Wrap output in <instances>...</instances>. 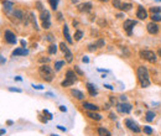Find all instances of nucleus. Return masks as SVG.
Here are the masks:
<instances>
[{"label":"nucleus","instance_id":"603ef678","mask_svg":"<svg viewBox=\"0 0 161 136\" xmlns=\"http://www.w3.org/2000/svg\"><path fill=\"white\" fill-rule=\"evenodd\" d=\"M15 79L19 81V82H21V81H22V78H21V77H15Z\"/></svg>","mask_w":161,"mask_h":136},{"label":"nucleus","instance_id":"423d86ee","mask_svg":"<svg viewBox=\"0 0 161 136\" xmlns=\"http://www.w3.org/2000/svg\"><path fill=\"white\" fill-rule=\"evenodd\" d=\"M4 37H5V41L9 43V45H15L16 43V36H15V34H13L10 30H5L4 32Z\"/></svg>","mask_w":161,"mask_h":136},{"label":"nucleus","instance_id":"0eeeda50","mask_svg":"<svg viewBox=\"0 0 161 136\" xmlns=\"http://www.w3.org/2000/svg\"><path fill=\"white\" fill-rule=\"evenodd\" d=\"M135 25H136V21H135V20H125V21H124L123 27H124V30L127 31L128 35H131V31H133Z\"/></svg>","mask_w":161,"mask_h":136},{"label":"nucleus","instance_id":"3c124183","mask_svg":"<svg viewBox=\"0 0 161 136\" xmlns=\"http://www.w3.org/2000/svg\"><path fill=\"white\" fill-rule=\"evenodd\" d=\"M120 99H122V102H125L127 100V97L125 95H120Z\"/></svg>","mask_w":161,"mask_h":136},{"label":"nucleus","instance_id":"c03bdc74","mask_svg":"<svg viewBox=\"0 0 161 136\" xmlns=\"http://www.w3.org/2000/svg\"><path fill=\"white\" fill-rule=\"evenodd\" d=\"M20 43H21L22 48H25V47H26V41H25V40H21V41H20Z\"/></svg>","mask_w":161,"mask_h":136},{"label":"nucleus","instance_id":"ea45409f","mask_svg":"<svg viewBox=\"0 0 161 136\" xmlns=\"http://www.w3.org/2000/svg\"><path fill=\"white\" fill-rule=\"evenodd\" d=\"M36 6H37V10H40V11H44V6H42V4H41L40 1L36 3Z\"/></svg>","mask_w":161,"mask_h":136},{"label":"nucleus","instance_id":"aec40b11","mask_svg":"<svg viewBox=\"0 0 161 136\" xmlns=\"http://www.w3.org/2000/svg\"><path fill=\"white\" fill-rule=\"evenodd\" d=\"M66 79H70L72 82H77V76L75 74V72L73 71H67L66 72Z\"/></svg>","mask_w":161,"mask_h":136},{"label":"nucleus","instance_id":"f704fd0d","mask_svg":"<svg viewBox=\"0 0 161 136\" xmlns=\"http://www.w3.org/2000/svg\"><path fill=\"white\" fill-rule=\"evenodd\" d=\"M144 132L148 134V135H151L153 134V129L150 126H144Z\"/></svg>","mask_w":161,"mask_h":136},{"label":"nucleus","instance_id":"f8f14e48","mask_svg":"<svg viewBox=\"0 0 161 136\" xmlns=\"http://www.w3.org/2000/svg\"><path fill=\"white\" fill-rule=\"evenodd\" d=\"M136 18H139L140 20H145L148 18V13L143 6H139L138 8V11H136Z\"/></svg>","mask_w":161,"mask_h":136},{"label":"nucleus","instance_id":"412c9836","mask_svg":"<svg viewBox=\"0 0 161 136\" xmlns=\"http://www.w3.org/2000/svg\"><path fill=\"white\" fill-rule=\"evenodd\" d=\"M87 115L93 120H101L102 119V115L98 114L97 111H87Z\"/></svg>","mask_w":161,"mask_h":136},{"label":"nucleus","instance_id":"c9c22d12","mask_svg":"<svg viewBox=\"0 0 161 136\" xmlns=\"http://www.w3.org/2000/svg\"><path fill=\"white\" fill-rule=\"evenodd\" d=\"M98 48V47H97V45L94 43V45H89V46H88V51H91V52H93V51H96Z\"/></svg>","mask_w":161,"mask_h":136},{"label":"nucleus","instance_id":"79ce46f5","mask_svg":"<svg viewBox=\"0 0 161 136\" xmlns=\"http://www.w3.org/2000/svg\"><path fill=\"white\" fill-rule=\"evenodd\" d=\"M82 62H83V63H89V58H88V57H83V58H82Z\"/></svg>","mask_w":161,"mask_h":136},{"label":"nucleus","instance_id":"f3484780","mask_svg":"<svg viewBox=\"0 0 161 136\" xmlns=\"http://www.w3.org/2000/svg\"><path fill=\"white\" fill-rule=\"evenodd\" d=\"M87 89H88V92H89V94H91V97H96L97 94H98V90L96 89V87L92 84V83H87Z\"/></svg>","mask_w":161,"mask_h":136},{"label":"nucleus","instance_id":"1a4fd4ad","mask_svg":"<svg viewBox=\"0 0 161 136\" xmlns=\"http://www.w3.org/2000/svg\"><path fill=\"white\" fill-rule=\"evenodd\" d=\"M146 29H148V32L151 34V35H156V34L159 32V26H157L156 22H154V21L149 22V24L146 25Z\"/></svg>","mask_w":161,"mask_h":136},{"label":"nucleus","instance_id":"b1692460","mask_svg":"<svg viewBox=\"0 0 161 136\" xmlns=\"http://www.w3.org/2000/svg\"><path fill=\"white\" fill-rule=\"evenodd\" d=\"M36 16L34 15V13H30V20H31V22H32V25H34V29H36V30H39L40 27H39V25H37V22H36V19H35Z\"/></svg>","mask_w":161,"mask_h":136},{"label":"nucleus","instance_id":"09e8293b","mask_svg":"<svg viewBox=\"0 0 161 136\" xmlns=\"http://www.w3.org/2000/svg\"><path fill=\"white\" fill-rule=\"evenodd\" d=\"M104 87L107 88V89H110V90H113V87H112V86H109V84H104Z\"/></svg>","mask_w":161,"mask_h":136},{"label":"nucleus","instance_id":"20e7f679","mask_svg":"<svg viewBox=\"0 0 161 136\" xmlns=\"http://www.w3.org/2000/svg\"><path fill=\"white\" fill-rule=\"evenodd\" d=\"M40 19H41V22H42V27L44 29H50L51 27V14L49 10H44L41 11V15H40Z\"/></svg>","mask_w":161,"mask_h":136},{"label":"nucleus","instance_id":"680f3d73","mask_svg":"<svg viewBox=\"0 0 161 136\" xmlns=\"http://www.w3.org/2000/svg\"><path fill=\"white\" fill-rule=\"evenodd\" d=\"M51 136H58V135H56V134H52V135H51Z\"/></svg>","mask_w":161,"mask_h":136},{"label":"nucleus","instance_id":"13d9d810","mask_svg":"<svg viewBox=\"0 0 161 136\" xmlns=\"http://www.w3.org/2000/svg\"><path fill=\"white\" fill-rule=\"evenodd\" d=\"M99 1H104V3H107V1H109V0H99Z\"/></svg>","mask_w":161,"mask_h":136},{"label":"nucleus","instance_id":"5701e85b","mask_svg":"<svg viewBox=\"0 0 161 136\" xmlns=\"http://www.w3.org/2000/svg\"><path fill=\"white\" fill-rule=\"evenodd\" d=\"M98 135H99V136H112V134L109 132L107 129H104V128H99V129H98Z\"/></svg>","mask_w":161,"mask_h":136},{"label":"nucleus","instance_id":"4be33fe9","mask_svg":"<svg viewBox=\"0 0 161 136\" xmlns=\"http://www.w3.org/2000/svg\"><path fill=\"white\" fill-rule=\"evenodd\" d=\"M155 116H156V114H155L154 111H151V110H149L148 113H146V121H149V123H151V121H154V119H155Z\"/></svg>","mask_w":161,"mask_h":136},{"label":"nucleus","instance_id":"9b49d317","mask_svg":"<svg viewBox=\"0 0 161 136\" xmlns=\"http://www.w3.org/2000/svg\"><path fill=\"white\" fill-rule=\"evenodd\" d=\"M92 6H93V5L91 3H82V4H79L78 6H77V9H78L79 13H89L92 10Z\"/></svg>","mask_w":161,"mask_h":136},{"label":"nucleus","instance_id":"4468645a","mask_svg":"<svg viewBox=\"0 0 161 136\" xmlns=\"http://www.w3.org/2000/svg\"><path fill=\"white\" fill-rule=\"evenodd\" d=\"M82 107L84 108L86 110H88V111H97L98 110V107L97 105H94V104H91V103H87V102L83 103Z\"/></svg>","mask_w":161,"mask_h":136},{"label":"nucleus","instance_id":"6e6d98bb","mask_svg":"<svg viewBox=\"0 0 161 136\" xmlns=\"http://www.w3.org/2000/svg\"><path fill=\"white\" fill-rule=\"evenodd\" d=\"M5 132H6V131H5V129H1V131H0V134H1V135H4Z\"/></svg>","mask_w":161,"mask_h":136},{"label":"nucleus","instance_id":"58836bf2","mask_svg":"<svg viewBox=\"0 0 161 136\" xmlns=\"http://www.w3.org/2000/svg\"><path fill=\"white\" fill-rule=\"evenodd\" d=\"M75 71L77 72V74H79V76H83V74H84V73H83V72L79 69V67H78V66H75Z\"/></svg>","mask_w":161,"mask_h":136},{"label":"nucleus","instance_id":"f257e3e1","mask_svg":"<svg viewBox=\"0 0 161 136\" xmlns=\"http://www.w3.org/2000/svg\"><path fill=\"white\" fill-rule=\"evenodd\" d=\"M138 79L140 82V86L143 88H148L150 86V78H149V71L146 67L139 66L138 67Z\"/></svg>","mask_w":161,"mask_h":136},{"label":"nucleus","instance_id":"6e6552de","mask_svg":"<svg viewBox=\"0 0 161 136\" xmlns=\"http://www.w3.org/2000/svg\"><path fill=\"white\" fill-rule=\"evenodd\" d=\"M125 125L128 126V129H130L131 131L134 132H140V128H139V125L134 121V120L131 119H127L125 120Z\"/></svg>","mask_w":161,"mask_h":136},{"label":"nucleus","instance_id":"39448f33","mask_svg":"<svg viewBox=\"0 0 161 136\" xmlns=\"http://www.w3.org/2000/svg\"><path fill=\"white\" fill-rule=\"evenodd\" d=\"M133 107L130 105L129 103H125V102H122V103H118L117 104V110L122 114H129L131 111Z\"/></svg>","mask_w":161,"mask_h":136},{"label":"nucleus","instance_id":"9d476101","mask_svg":"<svg viewBox=\"0 0 161 136\" xmlns=\"http://www.w3.org/2000/svg\"><path fill=\"white\" fill-rule=\"evenodd\" d=\"M13 16L16 20H19V21H25V22L27 24L26 16H25L24 11H21V10H14V11H13Z\"/></svg>","mask_w":161,"mask_h":136},{"label":"nucleus","instance_id":"a19ab883","mask_svg":"<svg viewBox=\"0 0 161 136\" xmlns=\"http://www.w3.org/2000/svg\"><path fill=\"white\" fill-rule=\"evenodd\" d=\"M10 92H16V93H21V89H18V88H9Z\"/></svg>","mask_w":161,"mask_h":136},{"label":"nucleus","instance_id":"393cba45","mask_svg":"<svg viewBox=\"0 0 161 136\" xmlns=\"http://www.w3.org/2000/svg\"><path fill=\"white\" fill-rule=\"evenodd\" d=\"M57 52V46L55 45V43H51L50 46H49V53L50 55H55Z\"/></svg>","mask_w":161,"mask_h":136},{"label":"nucleus","instance_id":"bb28decb","mask_svg":"<svg viewBox=\"0 0 161 136\" xmlns=\"http://www.w3.org/2000/svg\"><path fill=\"white\" fill-rule=\"evenodd\" d=\"M65 66V61H58L55 63V71H60L62 67Z\"/></svg>","mask_w":161,"mask_h":136},{"label":"nucleus","instance_id":"052dcab7","mask_svg":"<svg viewBox=\"0 0 161 136\" xmlns=\"http://www.w3.org/2000/svg\"><path fill=\"white\" fill-rule=\"evenodd\" d=\"M159 55H160V56H161V50H159Z\"/></svg>","mask_w":161,"mask_h":136},{"label":"nucleus","instance_id":"7c9ffc66","mask_svg":"<svg viewBox=\"0 0 161 136\" xmlns=\"http://www.w3.org/2000/svg\"><path fill=\"white\" fill-rule=\"evenodd\" d=\"M151 19H153L154 22H159V21H161V15L160 14H153Z\"/></svg>","mask_w":161,"mask_h":136},{"label":"nucleus","instance_id":"4d7b16f0","mask_svg":"<svg viewBox=\"0 0 161 136\" xmlns=\"http://www.w3.org/2000/svg\"><path fill=\"white\" fill-rule=\"evenodd\" d=\"M58 20H62V14H58Z\"/></svg>","mask_w":161,"mask_h":136},{"label":"nucleus","instance_id":"ddd939ff","mask_svg":"<svg viewBox=\"0 0 161 136\" xmlns=\"http://www.w3.org/2000/svg\"><path fill=\"white\" fill-rule=\"evenodd\" d=\"M29 55V51L26 48H16L15 51H13V57L15 56H27Z\"/></svg>","mask_w":161,"mask_h":136},{"label":"nucleus","instance_id":"a18cd8bd","mask_svg":"<svg viewBox=\"0 0 161 136\" xmlns=\"http://www.w3.org/2000/svg\"><path fill=\"white\" fill-rule=\"evenodd\" d=\"M44 114H46V115H49V119H52V114H50L47 110H44Z\"/></svg>","mask_w":161,"mask_h":136},{"label":"nucleus","instance_id":"6ab92c4d","mask_svg":"<svg viewBox=\"0 0 161 136\" xmlns=\"http://www.w3.org/2000/svg\"><path fill=\"white\" fill-rule=\"evenodd\" d=\"M65 57H66V62H68V63H71L72 61H73V55H72V52L70 51V48L67 47V48L65 50Z\"/></svg>","mask_w":161,"mask_h":136},{"label":"nucleus","instance_id":"a878e982","mask_svg":"<svg viewBox=\"0 0 161 136\" xmlns=\"http://www.w3.org/2000/svg\"><path fill=\"white\" fill-rule=\"evenodd\" d=\"M133 8V5L131 4H129V3H124L123 5H122V11H129V10H130Z\"/></svg>","mask_w":161,"mask_h":136},{"label":"nucleus","instance_id":"cd10ccee","mask_svg":"<svg viewBox=\"0 0 161 136\" xmlns=\"http://www.w3.org/2000/svg\"><path fill=\"white\" fill-rule=\"evenodd\" d=\"M113 6L114 8H115V9H119V10H120L122 9V5H123V3L120 1V0H113Z\"/></svg>","mask_w":161,"mask_h":136},{"label":"nucleus","instance_id":"a211bd4d","mask_svg":"<svg viewBox=\"0 0 161 136\" xmlns=\"http://www.w3.org/2000/svg\"><path fill=\"white\" fill-rule=\"evenodd\" d=\"M3 6H4V10L6 13H10L14 8V4L11 1H8V0H5V1H3Z\"/></svg>","mask_w":161,"mask_h":136},{"label":"nucleus","instance_id":"473e14b6","mask_svg":"<svg viewBox=\"0 0 161 136\" xmlns=\"http://www.w3.org/2000/svg\"><path fill=\"white\" fill-rule=\"evenodd\" d=\"M150 11H151L153 14H160V13H161V8H159V6H154V8L150 9Z\"/></svg>","mask_w":161,"mask_h":136},{"label":"nucleus","instance_id":"bf43d9fd","mask_svg":"<svg viewBox=\"0 0 161 136\" xmlns=\"http://www.w3.org/2000/svg\"><path fill=\"white\" fill-rule=\"evenodd\" d=\"M77 1H78V0H72V3H77Z\"/></svg>","mask_w":161,"mask_h":136},{"label":"nucleus","instance_id":"c85d7f7f","mask_svg":"<svg viewBox=\"0 0 161 136\" xmlns=\"http://www.w3.org/2000/svg\"><path fill=\"white\" fill-rule=\"evenodd\" d=\"M58 1H60V0H49V3H50V5H51V8H52L53 10H56L57 6H58Z\"/></svg>","mask_w":161,"mask_h":136},{"label":"nucleus","instance_id":"4c0bfd02","mask_svg":"<svg viewBox=\"0 0 161 136\" xmlns=\"http://www.w3.org/2000/svg\"><path fill=\"white\" fill-rule=\"evenodd\" d=\"M39 61L41 62V63H49V62H50V58H49V57H45V58L42 57V58H40Z\"/></svg>","mask_w":161,"mask_h":136},{"label":"nucleus","instance_id":"de8ad7c7","mask_svg":"<svg viewBox=\"0 0 161 136\" xmlns=\"http://www.w3.org/2000/svg\"><path fill=\"white\" fill-rule=\"evenodd\" d=\"M57 128H58L60 130H62V131H66V128H63V126H61V125H57Z\"/></svg>","mask_w":161,"mask_h":136},{"label":"nucleus","instance_id":"5fc2aeb1","mask_svg":"<svg viewBox=\"0 0 161 136\" xmlns=\"http://www.w3.org/2000/svg\"><path fill=\"white\" fill-rule=\"evenodd\" d=\"M123 16H124L123 14H118V15H117V18H119V19H120V18H123Z\"/></svg>","mask_w":161,"mask_h":136},{"label":"nucleus","instance_id":"37998d69","mask_svg":"<svg viewBox=\"0 0 161 136\" xmlns=\"http://www.w3.org/2000/svg\"><path fill=\"white\" fill-rule=\"evenodd\" d=\"M109 118H110L112 120H115L117 119V115L114 114V113H110V114H109Z\"/></svg>","mask_w":161,"mask_h":136},{"label":"nucleus","instance_id":"864d4df0","mask_svg":"<svg viewBox=\"0 0 161 136\" xmlns=\"http://www.w3.org/2000/svg\"><path fill=\"white\" fill-rule=\"evenodd\" d=\"M1 57V64H4L5 63V58H4V56H0Z\"/></svg>","mask_w":161,"mask_h":136},{"label":"nucleus","instance_id":"7ed1b4c3","mask_svg":"<svg viewBox=\"0 0 161 136\" xmlns=\"http://www.w3.org/2000/svg\"><path fill=\"white\" fill-rule=\"evenodd\" d=\"M139 56L141 57L143 60H146L148 62H150V63H154V62H156V60H157L156 53L150 50H141L139 52Z\"/></svg>","mask_w":161,"mask_h":136},{"label":"nucleus","instance_id":"8fccbe9b","mask_svg":"<svg viewBox=\"0 0 161 136\" xmlns=\"http://www.w3.org/2000/svg\"><path fill=\"white\" fill-rule=\"evenodd\" d=\"M60 110H61V111H66V110H67V109H66V107H63V105H61V107H60Z\"/></svg>","mask_w":161,"mask_h":136},{"label":"nucleus","instance_id":"f03ea898","mask_svg":"<svg viewBox=\"0 0 161 136\" xmlns=\"http://www.w3.org/2000/svg\"><path fill=\"white\" fill-rule=\"evenodd\" d=\"M39 73L40 76L42 77V79H45L46 82H52L53 77H55V72L53 69L47 64H42L39 68Z\"/></svg>","mask_w":161,"mask_h":136},{"label":"nucleus","instance_id":"e433bc0d","mask_svg":"<svg viewBox=\"0 0 161 136\" xmlns=\"http://www.w3.org/2000/svg\"><path fill=\"white\" fill-rule=\"evenodd\" d=\"M45 37H46V40H47V41H51V42H52V41H55V37H53V35H51V34L46 35Z\"/></svg>","mask_w":161,"mask_h":136},{"label":"nucleus","instance_id":"49530a36","mask_svg":"<svg viewBox=\"0 0 161 136\" xmlns=\"http://www.w3.org/2000/svg\"><path fill=\"white\" fill-rule=\"evenodd\" d=\"M32 87H34V89H44L42 86H35V84H34Z\"/></svg>","mask_w":161,"mask_h":136},{"label":"nucleus","instance_id":"2f4dec72","mask_svg":"<svg viewBox=\"0 0 161 136\" xmlns=\"http://www.w3.org/2000/svg\"><path fill=\"white\" fill-rule=\"evenodd\" d=\"M73 83H75V82H72V81H70V79H65L63 82L61 83V86L65 88V87H70V86H72Z\"/></svg>","mask_w":161,"mask_h":136},{"label":"nucleus","instance_id":"dca6fc26","mask_svg":"<svg viewBox=\"0 0 161 136\" xmlns=\"http://www.w3.org/2000/svg\"><path fill=\"white\" fill-rule=\"evenodd\" d=\"M63 36L66 37V40H67V42H68V43H72V42H73V40H72L71 35H70L68 26H67V25H65V26H63Z\"/></svg>","mask_w":161,"mask_h":136},{"label":"nucleus","instance_id":"2eb2a0df","mask_svg":"<svg viewBox=\"0 0 161 136\" xmlns=\"http://www.w3.org/2000/svg\"><path fill=\"white\" fill-rule=\"evenodd\" d=\"M71 94L73 95V98L78 99V100H83V99H84V94H83L81 90H78V89H72Z\"/></svg>","mask_w":161,"mask_h":136},{"label":"nucleus","instance_id":"c756f323","mask_svg":"<svg viewBox=\"0 0 161 136\" xmlns=\"http://www.w3.org/2000/svg\"><path fill=\"white\" fill-rule=\"evenodd\" d=\"M82 37H83V32H82L81 30H77L76 34H75V40H76V41H79Z\"/></svg>","mask_w":161,"mask_h":136},{"label":"nucleus","instance_id":"72a5a7b5","mask_svg":"<svg viewBox=\"0 0 161 136\" xmlns=\"http://www.w3.org/2000/svg\"><path fill=\"white\" fill-rule=\"evenodd\" d=\"M96 45H97L98 48H102V47H104L105 42H104V40H98L97 42H96Z\"/></svg>","mask_w":161,"mask_h":136}]
</instances>
